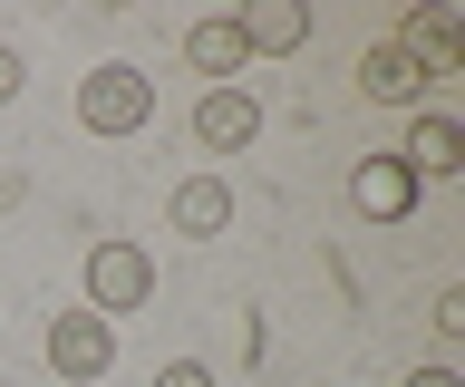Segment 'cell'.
Wrapping results in <instances>:
<instances>
[{
	"label": "cell",
	"mask_w": 465,
	"mask_h": 387,
	"mask_svg": "<svg viewBox=\"0 0 465 387\" xmlns=\"http://www.w3.org/2000/svg\"><path fill=\"white\" fill-rule=\"evenodd\" d=\"M145 117H155V78H145V68L107 59V68L78 78V126H87V136H136Z\"/></svg>",
	"instance_id": "obj_1"
},
{
	"label": "cell",
	"mask_w": 465,
	"mask_h": 387,
	"mask_svg": "<svg viewBox=\"0 0 465 387\" xmlns=\"http://www.w3.org/2000/svg\"><path fill=\"white\" fill-rule=\"evenodd\" d=\"M155 300V252L145 242H97L87 252V310L107 320V310H145Z\"/></svg>",
	"instance_id": "obj_2"
},
{
	"label": "cell",
	"mask_w": 465,
	"mask_h": 387,
	"mask_svg": "<svg viewBox=\"0 0 465 387\" xmlns=\"http://www.w3.org/2000/svg\"><path fill=\"white\" fill-rule=\"evenodd\" d=\"M107 358H116V329L97 320L87 300L49 320V368H58V378H107Z\"/></svg>",
	"instance_id": "obj_3"
},
{
	"label": "cell",
	"mask_w": 465,
	"mask_h": 387,
	"mask_svg": "<svg viewBox=\"0 0 465 387\" xmlns=\"http://www.w3.org/2000/svg\"><path fill=\"white\" fill-rule=\"evenodd\" d=\"M262 136V97L252 88H203L194 97V146L203 155H242Z\"/></svg>",
	"instance_id": "obj_4"
},
{
	"label": "cell",
	"mask_w": 465,
	"mask_h": 387,
	"mask_svg": "<svg viewBox=\"0 0 465 387\" xmlns=\"http://www.w3.org/2000/svg\"><path fill=\"white\" fill-rule=\"evenodd\" d=\"M349 204L369 213V223H407V213H417V175H407L398 155H369V165L349 175Z\"/></svg>",
	"instance_id": "obj_5"
},
{
	"label": "cell",
	"mask_w": 465,
	"mask_h": 387,
	"mask_svg": "<svg viewBox=\"0 0 465 387\" xmlns=\"http://www.w3.org/2000/svg\"><path fill=\"white\" fill-rule=\"evenodd\" d=\"M407 175L427 184V175H465V126L446 117V107H427V117L407 126V155H398Z\"/></svg>",
	"instance_id": "obj_6"
},
{
	"label": "cell",
	"mask_w": 465,
	"mask_h": 387,
	"mask_svg": "<svg viewBox=\"0 0 465 387\" xmlns=\"http://www.w3.org/2000/svg\"><path fill=\"white\" fill-rule=\"evenodd\" d=\"M398 49L427 68V78H456V10H407V20H398Z\"/></svg>",
	"instance_id": "obj_7"
},
{
	"label": "cell",
	"mask_w": 465,
	"mask_h": 387,
	"mask_svg": "<svg viewBox=\"0 0 465 387\" xmlns=\"http://www.w3.org/2000/svg\"><path fill=\"white\" fill-rule=\"evenodd\" d=\"M165 223H174V233H223V223H232V184L223 175H184L174 204H165Z\"/></svg>",
	"instance_id": "obj_8"
},
{
	"label": "cell",
	"mask_w": 465,
	"mask_h": 387,
	"mask_svg": "<svg viewBox=\"0 0 465 387\" xmlns=\"http://www.w3.org/2000/svg\"><path fill=\"white\" fill-rule=\"evenodd\" d=\"M184 59H194L213 88H232V68L252 59V49H242V30H232V10H213V20H194V30H184Z\"/></svg>",
	"instance_id": "obj_9"
},
{
	"label": "cell",
	"mask_w": 465,
	"mask_h": 387,
	"mask_svg": "<svg viewBox=\"0 0 465 387\" xmlns=\"http://www.w3.org/2000/svg\"><path fill=\"white\" fill-rule=\"evenodd\" d=\"M232 30H242V49H301L311 39V10L301 0H252V10H232Z\"/></svg>",
	"instance_id": "obj_10"
},
{
	"label": "cell",
	"mask_w": 465,
	"mask_h": 387,
	"mask_svg": "<svg viewBox=\"0 0 465 387\" xmlns=\"http://www.w3.org/2000/svg\"><path fill=\"white\" fill-rule=\"evenodd\" d=\"M359 88H369V97H398V107H407V97L427 88V68L407 59L398 39H378V49H359Z\"/></svg>",
	"instance_id": "obj_11"
},
{
	"label": "cell",
	"mask_w": 465,
	"mask_h": 387,
	"mask_svg": "<svg viewBox=\"0 0 465 387\" xmlns=\"http://www.w3.org/2000/svg\"><path fill=\"white\" fill-rule=\"evenodd\" d=\"M155 387H213V368L203 358H174V368H155Z\"/></svg>",
	"instance_id": "obj_12"
},
{
	"label": "cell",
	"mask_w": 465,
	"mask_h": 387,
	"mask_svg": "<svg viewBox=\"0 0 465 387\" xmlns=\"http://www.w3.org/2000/svg\"><path fill=\"white\" fill-rule=\"evenodd\" d=\"M0 97H20V49H0Z\"/></svg>",
	"instance_id": "obj_13"
},
{
	"label": "cell",
	"mask_w": 465,
	"mask_h": 387,
	"mask_svg": "<svg viewBox=\"0 0 465 387\" xmlns=\"http://www.w3.org/2000/svg\"><path fill=\"white\" fill-rule=\"evenodd\" d=\"M407 387H456V368H417V378H407Z\"/></svg>",
	"instance_id": "obj_14"
}]
</instances>
